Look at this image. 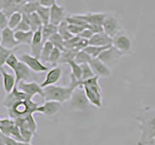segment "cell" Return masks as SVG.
Here are the masks:
<instances>
[{"mask_svg":"<svg viewBox=\"0 0 155 145\" xmlns=\"http://www.w3.org/2000/svg\"><path fill=\"white\" fill-rule=\"evenodd\" d=\"M18 62H19V59L17 57V55L15 54V53L12 52L11 54L9 55V57L7 58V60H6V62H5V64H6L10 68V69L14 70L15 68L17 67Z\"/></svg>","mask_w":155,"mask_h":145,"instance_id":"ab89813d","label":"cell"},{"mask_svg":"<svg viewBox=\"0 0 155 145\" xmlns=\"http://www.w3.org/2000/svg\"><path fill=\"white\" fill-rule=\"evenodd\" d=\"M81 87L90 105L100 108L102 106V89L99 85V77L94 76L91 79L81 81Z\"/></svg>","mask_w":155,"mask_h":145,"instance_id":"7a4b0ae2","label":"cell"},{"mask_svg":"<svg viewBox=\"0 0 155 145\" xmlns=\"http://www.w3.org/2000/svg\"><path fill=\"white\" fill-rule=\"evenodd\" d=\"M53 47H54L52 46V44L51 42L47 41L44 43L43 50H42L41 55H40V58H39V59L42 60L43 62H48V58H50V55L53 50Z\"/></svg>","mask_w":155,"mask_h":145,"instance_id":"4dcf8cb0","label":"cell"},{"mask_svg":"<svg viewBox=\"0 0 155 145\" xmlns=\"http://www.w3.org/2000/svg\"><path fill=\"white\" fill-rule=\"evenodd\" d=\"M57 33V26L53 25L51 23H48L42 26V37H43V42H47L51 36L53 34Z\"/></svg>","mask_w":155,"mask_h":145,"instance_id":"4316f807","label":"cell"},{"mask_svg":"<svg viewBox=\"0 0 155 145\" xmlns=\"http://www.w3.org/2000/svg\"><path fill=\"white\" fill-rule=\"evenodd\" d=\"M36 13L38 14L39 18H41L43 25L50 23V8L40 6L36 11Z\"/></svg>","mask_w":155,"mask_h":145,"instance_id":"1f68e13d","label":"cell"},{"mask_svg":"<svg viewBox=\"0 0 155 145\" xmlns=\"http://www.w3.org/2000/svg\"><path fill=\"white\" fill-rule=\"evenodd\" d=\"M113 39L110 36H108L105 32L97 33L94 34L93 36L90 38V40L88 41L89 46H97V47H105L111 45Z\"/></svg>","mask_w":155,"mask_h":145,"instance_id":"7402d4cb","label":"cell"},{"mask_svg":"<svg viewBox=\"0 0 155 145\" xmlns=\"http://www.w3.org/2000/svg\"><path fill=\"white\" fill-rule=\"evenodd\" d=\"M81 21L86 22L88 25L90 24H96V25H102L104 19L107 16L106 13H86L84 14H76Z\"/></svg>","mask_w":155,"mask_h":145,"instance_id":"d6986e66","label":"cell"},{"mask_svg":"<svg viewBox=\"0 0 155 145\" xmlns=\"http://www.w3.org/2000/svg\"><path fill=\"white\" fill-rule=\"evenodd\" d=\"M81 81H84L94 76V74L92 72L89 64H81Z\"/></svg>","mask_w":155,"mask_h":145,"instance_id":"74e56055","label":"cell"},{"mask_svg":"<svg viewBox=\"0 0 155 145\" xmlns=\"http://www.w3.org/2000/svg\"><path fill=\"white\" fill-rule=\"evenodd\" d=\"M78 51L75 48H64L61 51V55L59 58V61H58V64H68L70 61H73L75 59L76 54Z\"/></svg>","mask_w":155,"mask_h":145,"instance_id":"cb8c5ba5","label":"cell"},{"mask_svg":"<svg viewBox=\"0 0 155 145\" xmlns=\"http://www.w3.org/2000/svg\"><path fill=\"white\" fill-rule=\"evenodd\" d=\"M122 56H123L122 53L111 46L108 50H104L97 58H99L102 62H104L107 66L111 69V68H114L117 64Z\"/></svg>","mask_w":155,"mask_h":145,"instance_id":"52a82bcc","label":"cell"},{"mask_svg":"<svg viewBox=\"0 0 155 145\" xmlns=\"http://www.w3.org/2000/svg\"><path fill=\"white\" fill-rule=\"evenodd\" d=\"M91 59L92 58L90 57V55L87 54L84 50H80V51H78V53L76 54L74 61L77 64L81 65V64H88Z\"/></svg>","mask_w":155,"mask_h":145,"instance_id":"e575fe53","label":"cell"},{"mask_svg":"<svg viewBox=\"0 0 155 145\" xmlns=\"http://www.w3.org/2000/svg\"><path fill=\"white\" fill-rule=\"evenodd\" d=\"M12 53L11 50H8V48L2 47L0 45V69L4 67L5 62H6L7 58L9 57V55Z\"/></svg>","mask_w":155,"mask_h":145,"instance_id":"f35d334b","label":"cell"},{"mask_svg":"<svg viewBox=\"0 0 155 145\" xmlns=\"http://www.w3.org/2000/svg\"><path fill=\"white\" fill-rule=\"evenodd\" d=\"M61 76H62V68H60L59 66L52 67V69H51L48 72V74L46 75V79H44L40 86L42 88H45L47 86L54 85L61 79Z\"/></svg>","mask_w":155,"mask_h":145,"instance_id":"e0dca14e","label":"cell"},{"mask_svg":"<svg viewBox=\"0 0 155 145\" xmlns=\"http://www.w3.org/2000/svg\"><path fill=\"white\" fill-rule=\"evenodd\" d=\"M0 145H5L4 142H3V140H2V138H1V137H0Z\"/></svg>","mask_w":155,"mask_h":145,"instance_id":"816d5d0a","label":"cell"},{"mask_svg":"<svg viewBox=\"0 0 155 145\" xmlns=\"http://www.w3.org/2000/svg\"><path fill=\"white\" fill-rule=\"evenodd\" d=\"M61 109H62L61 103H58V102H54V101H47L42 105H39L37 112L41 113L44 116L51 117V116L59 112Z\"/></svg>","mask_w":155,"mask_h":145,"instance_id":"4fadbf2b","label":"cell"},{"mask_svg":"<svg viewBox=\"0 0 155 145\" xmlns=\"http://www.w3.org/2000/svg\"><path fill=\"white\" fill-rule=\"evenodd\" d=\"M57 33L63 38L64 41L69 40V39L73 37V35L69 32V30H68V23L65 19L57 25Z\"/></svg>","mask_w":155,"mask_h":145,"instance_id":"f546056e","label":"cell"},{"mask_svg":"<svg viewBox=\"0 0 155 145\" xmlns=\"http://www.w3.org/2000/svg\"><path fill=\"white\" fill-rule=\"evenodd\" d=\"M90 106L91 105L89 101L87 100L81 85L74 89L70 99L68 100V109L72 112H74V111L84 112L90 108Z\"/></svg>","mask_w":155,"mask_h":145,"instance_id":"5b68a950","label":"cell"},{"mask_svg":"<svg viewBox=\"0 0 155 145\" xmlns=\"http://www.w3.org/2000/svg\"><path fill=\"white\" fill-rule=\"evenodd\" d=\"M1 39H2V30L0 29V44H1Z\"/></svg>","mask_w":155,"mask_h":145,"instance_id":"f907efd6","label":"cell"},{"mask_svg":"<svg viewBox=\"0 0 155 145\" xmlns=\"http://www.w3.org/2000/svg\"><path fill=\"white\" fill-rule=\"evenodd\" d=\"M74 89L70 86H56V85H50L43 88V97L44 101H54L58 103H65L68 102L73 93Z\"/></svg>","mask_w":155,"mask_h":145,"instance_id":"3957f363","label":"cell"},{"mask_svg":"<svg viewBox=\"0 0 155 145\" xmlns=\"http://www.w3.org/2000/svg\"><path fill=\"white\" fill-rule=\"evenodd\" d=\"M6 27H8V17L3 11H0V29L3 30Z\"/></svg>","mask_w":155,"mask_h":145,"instance_id":"ee69618b","label":"cell"},{"mask_svg":"<svg viewBox=\"0 0 155 145\" xmlns=\"http://www.w3.org/2000/svg\"><path fill=\"white\" fill-rule=\"evenodd\" d=\"M22 19V14L21 12H15L11 16L8 17V27L11 28L12 30H15L19 22Z\"/></svg>","mask_w":155,"mask_h":145,"instance_id":"f1b7e54d","label":"cell"},{"mask_svg":"<svg viewBox=\"0 0 155 145\" xmlns=\"http://www.w3.org/2000/svg\"><path fill=\"white\" fill-rule=\"evenodd\" d=\"M43 46H44V42H43L42 27H41L33 33L32 41L30 44L31 55L39 59V58H40V55H41L42 50H43Z\"/></svg>","mask_w":155,"mask_h":145,"instance_id":"5bb4252c","label":"cell"},{"mask_svg":"<svg viewBox=\"0 0 155 145\" xmlns=\"http://www.w3.org/2000/svg\"><path fill=\"white\" fill-rule=\"evenodd\" d=\"M111 45H109V46H105V47H97V46H87L85 48H84V51L87 53L88 55H90L91 58H97L98 57L102 52L104 50H108L109 47H110Z\"/></svg>","mask_w":155,"mask_h":145,"instance_id":"d4e9b609","label":"cell"},{"mask_svg":"<svg viewBox=\"0 0 155 145\" xmlns=\"http://www.w3.org/2000/svg\"><path fill=\"white\" fill-rule=\"evenodd\" d=\"M18 59H19V61L24 63V64H25L32 72H47L48 70V67L44 65L40 59H38V58L32 56L31 54L23 53V54H21V56H19Z\"/></svg>","mask_w":155,"mask_h":145,"instance_id":"30bf717a","label":"cell"},{"mask_svg":"<svg viewBox=\"0 0 155 145\" xmlns=\"http://www.w3.org/2000/svg\"><path fill=\"white\" fill-rule=\"evenodd\" d=\"M86 27L81 26V25H76V24H69L68 23V30L72 34L73 36H79V34L85 29Z\"/></svg>","mask_w":155,"mask_h":145,"instance_id":"60d3db41","label":"cell"},{"mask_svg":"<svg viewBox=\"0 0 155 145\" xmlns=\"http://www.w3.org/2000/svg\"><path fill=\"white\" fill-rule=\"evenodd\" d=\"M87 46H88V40H85V39L80 38L79 40H78V42L75 44L74 48L80 51V50H84Z\"/></svg>","mask_w":155,"mask_h":145,"instance_id":"b9f144b4","label":"cell"},{"mask_svg":"<svg viewBox=\"0 0 155 145\" xmlns=\"http://www.w3.org/2000/svg\"><path fill=\"white\" fill-rule=\"evenodd\" d=\"M61 55V50H58L56 47H53V50L50 55V58H48V62L52 67L58 66V61H59V58Z\"/></svg>","mask_w":155,"mask_h":145,"instance_id":"8d00e7d4","label":"cell"},{"mask_svg":"<svg viewBox=\"0 0 155 145\" xmlns=\"http://www.w3.org/2000/svg\"><path fill=\"white\" fill-rule=\"evenodd\" d=\"M39 105L32 99H26L24 101L18 102L12 108H8L9 117L11 119H17L21 117H25L29 114H34L37 112Z\"/></svg>","mask_w":155,"mask_h":145,"instance_id":"277c9868","label":"cell"},{"mask_svg":"<svg viewBox=\"0 0 155 145\" xmlns=\"http://www.w3.org/2000/svg\"><path fill=\"white\" fill-rule=\"evenodd\" d=\"M87 28L90 29V30H91L92 32H93L94 34L104 32V30H103V26H102V25H96V24H90V25L87 26Z\"/></svg>","mask_w":155,"mask_h":145,"instance_id":"7dc6e473","label":"cell"},{"mask_svg":"<svg viewBox=\"0 0 155 145\" xmlns=\"http://www.w3.org/2000/svg\"><path fill=\"white\" fill-rule=\"evenodd\" d=\"M28 18H29V25H30L31 31L35 32L39 28H41L43 26V22L36 12L28 14Z\"/></svg>","mask_w":155,"mask_h":145,"instance_id":"83f0119b","label":"cell"},{"mask_svg":"<svg viewBox=\"0 0 155 145\" xmlns=\"http://www.w3.org/2000/svg\"><path fill=\"white\" fill-rule=\"evenodd\" d=\"M67 65H69V67L71 68V74L74 76L78 80L81 81V65L77 64L74 60L70 61Z\"/></svg>","mask_w":155,"mask_h":145,"instance_id":"d590c367","label":"cell"},{"mask_svg":"<svg viewBox=\"0 0 155 145\" xmlns=\"http://www.w3.org/2000/svg\"><path fill=\"white\" fill-rule=\"evenodd\" d=\"M94 76L98 77H110L111 76V69L102 62L99 58H92L88 63Z\"/></svg>","mask_w":155,"mask_h":145,"instance_id":"8fae6325","label":"cell"},{"mask_svg":"<svg viewBox=\"0 0 155 145\" xmlns=\"http://www.w3.org/2000/svg\"><path fill=\"white\" fill-rule=\"evenodd\" d=\"M65 9L57 3L50 8V23L53 25H58L65 19Z\"/></svg>","mask_w":155,"mask_h":145,"instance_id":"ac0fdd59","label":"cell"},{"mask_svg":"<svg viewBox=\"0 0 155 145\" xmlns=\"http://www.w3.org/2000/svg\"><path fill=\"white\" fill-rule=\"evenodd\" d=\"M0 45L11 50L12 48H15L17 46H18L16 38H15V31L9 27L4 28L2 30V39Z\"/></svg>","mask_w":155,"mask_h":145,"instance_id":"ffe728a7","label":"cell"},{"mask_svg":"<svg viewBox=\"0 0 155 145\" xmlns=\"http://www.w3.org/2000/svg\"><path fill=\"white\" fill-rule=\"evenodd\" d=\"M15 123L18 127V129H25L31 130L32 133L36 134L37 132V122L35 118H34L33 114H29L25 117H21V118H17L14 119Z\"/></svg>","mask_w":155,"mask_h":145,"instance_id":"9a60e30c","label":"cell"},{"mask_svg":"<svg viewBox=\"0 0 155 145\" xmlns=\"http://www.w3.org/2000/svg\"><path fill=\"white\" fill-rule=\"evenodd\" d=\"M40 6H41V5L39 2H26L21 7V11H19V12H21V14H30L32 13H35Z\"/></svg>","mask_w":155,"mask_h":145,"instance_id":"d6a6232c","label":"cell"},{"mask_svg":"<svg viewBox=\"0 0 155 145\" xmlns=\"http://www.w3.org/2000/svg\"><path fill=\"white\" fill-rule=\"evenodd\" d=\"M102 26H103L104 32L111 39L120 32L119 19L113 14H107Z\"/></svg>","mask_w":155,"mask_h":145,"instance_id":"8992f818","label":"cell"},{"mask_svg":"<svg viewBox=\"0 0 155 145\" xmlns=\"http://www.w3.org/2000/svg\"><path fill=\"white\" fill-rule=\"evenodd\" d=\"M94 35V33L92 32L90 29H88V28H85V29H84L80 34H79V37L80 38H82V39H85V40H90V38Z\"/></svg>","mask_w":155,"mask_h":145,"instance_id":"f6af8a7d","label":"cell"},{"mask_svg":"<svg viewBox=\"0 0 155 145\" xmlns=\"http://www.w3.org/2000/svg\"><path fill=\"white\" fill-rule=\"evenodd\" d=\"M33 31H15V38L18 43V45H29L30 46Z\"/></svg>","mask_w":155,"mask_h":145,"instance_id":"603a6c76","label":"cell"},{"mask_svg":"<svg viewBox=\"0 0 155 145\" xmlns=\"http://www.w3.org/2000/svg\"><path fill=\"white\" fill-rule=\"evenodd\" d=\"M136 120L140 132L137 145H153L155 141V108L144 106L140 108Z\"/></svg>","mask_w":155,"mask_h":145,"instance_id":"6da1fadb","label":"cell"},{"mask_svg":"<svg viewBox=\"0 0 155 145\" xmlns=\"http://www.w3.org/2000/svg\"><path fill=\"white\" fill-rule=\"evenodd\" d=\"M26 99H29V98L23 93V92L19 91L18 89L17 85H16V86L14 87V89L11 92H10V93H8L6 96H5L2 105H3L4 108H6L8 109L10 108H12V106L16 103H18V102L24 101V100H26Z\"/></svg>","mask_w":155,"mask_h":145,"instance_id":"7c38bea8","label":"cell"},{"mask_svg":"<svg viewBox=\"0 0 155 145\" xmlns=\"http://www.w3.org/2000/svg\"><path fill=\"white\" fill-rule=\"evenodd\" d=\"M0 72H1V76H2L3 90L5 93L8 94L14 89V87L17 85L16 76H15V75L8 72L4 68H1V69H0Z\"/></svg>","mask_w":155,"mask_h":145,"instance_id":"44dd1931","label":"cell"},{"mask_svg":"<svg viewBox=\"0 0 155 145\" xmlns=\"http://www.w3.org/2000/svg\"><path fill=\"white\" fill-rule=\"evenodd\" d=\"M6 1L7 0H0V11H2L3 10L5 4H6Z\"/></svg>","mask_w":155,"mask_h":145,"instance_id":"c3c4849f","label":"cell"},{"mask_svg":"<svg viewBox=\"0 0 155 145\" xmlns=\"http://www.w3.org/2000/svg\"><path fill=\"white\" fill-rule=\"evenodd\" d=\"M16 125L14 119L11 118H6V119H0V132L3 134L8 135L11 133L12 129L14 128V126Z\"/></svg>","mask_w":155,"mask_h":145,"instance_id":"484cf974","label":"cell"},{"mask_svg":"<svg viewBox=\"0 0 155 145\" xmlns=\"http://www.w3.org/2000/svg\"><path fill=\"white\" fill-rule=\"evenodd\" d=\"M111 46L115 47L118 51H120L124 55L125 53H128L132 50L133 43L128 35L124 33H118L117 35L113 38Z\"/></svg>","mask_w":155,"mask_h":145,"instance_id":"ba28073f","label":"cell"},{"mask_svg":"<svg viewBox=\"0 0 155 145\" xmlns=\"http://www.w3.org/2000/svg\"><path fill=\"white\" fill-rule=\"evenodd\" d=\"M18 145H32L30 142H18Z\"/></svg>","mask_w":155,"mask_h":145,"instance_id":"681fc988","label":"cell"},{"mask_svg":"<svg viewBox=\"0 0 155 145\" xmlns=\"http://www.w3.org/2000/svg\"><path fill=\"white\" fill-rule=\"evenodd\" d=\"M48 41L51 42L53 47L58 48V50H60L61 51L64 50V40H63V38L58 33L53 34L52 36L50 37V39H48Z\"/></svg>","mask_w":155,"mask_h":145,"instance_id":"836d02e7","label":"cell"},{"mask_svg":"<svg viewBox=\"0 0 155 145\" xmlns=\"http://www.w3.org/2000/svg\"><path fill=\"white\" fill-rule=\"evenodd\" d=\"M0 137H1V138H2V140H3V142H4L5 145H18L17 140H15L11 137H8V135L3 134L1 132H0Z\"/></svg>","mask_w":155,"mask_h":145,"instance_id":"7bdbcfd3","label":"cell"},{"mask_svg":"<svg viewBox=\"0 0 155 145\" xmlns=\"http://www.w3.org/2000/svg\"><path fill=\"white\" fill-rule=\"evenodd\" d=\"M13 71H14L15 76H16V83L17 84L19 81H26L32 77V71L21 61H19L18 63L17 67L15 68Z\"/></svg>","mask_w":155,"mask_h":145,"instance_id":"2e32d148","label":"cell"},{"mask_svg":"<svg viewBox=\"0 0 155 145\" xmlns=\"http://www.w3.org/2000/svg\"><path fill=\"white\" fill-rule=\"evenodd\" d=\"M56 2L57 0H39V3H40L41 6L48 7V8H51L54 4H56Z\"/></svg>","mask_w":155,"mask_h":145,"instance_id":"bcb514c9","label":"cell"},{"mask_svg":"<svg viewBox=\"0 0 155 145\" xmlns=\"http://www.w3.org/2000/svg\"><path fill=\"white\" fill-rule=\"evenodd\" d=\"M19 91L23 92L29 99H33L35 95L43 97V88L35 81H19L17 84Z\"/></svg>","mask_w":155,"mask_h":145,"instance_id":"9c48e42d","label":"cell"}]
</instances>
